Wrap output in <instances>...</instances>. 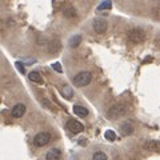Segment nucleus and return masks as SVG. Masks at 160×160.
Instances as JSON below:
<instances>
[{
	"mask_svg": "<svg viewBox=\"0 0 160 160\" xmlns=\"http://www.w3.org/2000/svg\"><path fill=\"white\" fill-rule=\"evenodd\" d=\"M51 142V135L48 132H39L36 136L33 138V144L36 147H44Z\"/></svg>",
	"mask_w": 160,
	"mask_h": 160,
	"instance_id": "obj_4",
	"label": "nucleus"
},
{
	"mask_svg": "<svg viewBox=\"0 0 160 160\" xmlns=\"http://www.w3.org/2000/svg\"><path fill=\"white\" fill-rule=\"evenodd\" d=\"M126 112H127V107L124 106V104H115L113 107L109 108V111H108L107 115H108L109 119L115 120V119H119V118L124 116Z\"/></svg>",
	"mask_w": 160,
	"mask_h": 160,
	"instance_id": "obj_2",
	"label": "nucleus"
},
{
	"mask_svg": "<svg viewBox=\"0 0 160 160\" xmlns=\"http://www.w3.org/2000/svg\"><path fill=\"white\" fill-rule=\"evenodd\" d=\"M144 39H146V33H144V31L140 29V28H133L132 31L128 33V40L133 44L142 43Z\"/></svg>",
	"mask_w": 160,
	"mask_h": 160,
	"instance_id": "obj_3",
	"label": "nucleus"
},
{
	"mask_svg": "<svg viewBox=\"0 0 160 160\" xmlns=\"http://www.w3.org/2000/svg\"><path fill=\"white\" fill-rule=\"evenodd\" d=\"M62 158V151H60L59 148H52L49 149L46 155V159L47 160H60Z\"/></svg>",
	"mask_w": 160,
	"mask_h": 160,
	"instance_id": "obj_8",
	"label": "nucleus"
},
{
	"mask_svg": "<svg viewBox=\"0 0 160 160\" xmlns=\"http://www.w3.org/2000/svg\"><path fill=\"white\" fill-rule=\"evenodd\" d=\"M112 8V2L111 0H103L102 4L98 6V11H103V9H111Z\"/></svg>",
	"mask_w": 160,
	"mask_h": 160,
	"instance_id": "obj_13",
	"label": "nucleus"
},
{
	"mask_svg": "<svg viewBox=\"0 0 160 160\" xmlns=\"http://www.w3.org/2000/svg\"><path fill=\"white\" fill-rule=\"evenodd\" d=\"M62 95L66 99H72L73 96V91H72V88L69 87V86H63L62 87Z\"/></svg>",
	"mask_w": 160,
	"mask_h": 160,
	"instance_id": "obj_12",
	"label": "nucleus"
},
{
	"mask_svg": "<svg viewBox=\"0 0 160 160\" xmlns=\"http://www.w3.org/2000/svg\"><path fill=\"white\" fill-rule=\"evenodd\" d=\"M28 79L31 80V82H33V83L43 84V78H42V75H40L39 72H36V71L29 72V75H28Z\"/></svg>",
	"mask_w": 160,
	"mask_h": 160,
	"instance_id": "obj_11",
	"label": "nucleus"
},
{
	"mask_svg": "<svg viewBox=\"0 0 160 160\" xmlns=\"http://www.w3.org/2000/svg\"><path fill=\"white\" fill-rule=\"evenodd\" d=\"M132 132H133V127L129 123H123L122 126H120V133H122L123 136H129Z\"/></svg>",
	"mask_w": 160,
	"mask_h": 160,
	"instance_id": "obj_9",
	"label": "nucleus"
},
{
	"mask_svg": "<svg viewBox=\"0 0 160 160\" xmlns=\"http://www.w3.org/2000/svg\"><path fill=\"white\" fill-rule=\"evenodd\" d=\"M67 128L71 131L72 133H80L84 129V126L80 122H78V120L75 119H69L68 123H67Z\"/></svg>",
	"mask_w": 160,
	"mask_h": 160,
	"instance_id": "obj_5",
	"label": "nucleus"
},
{
	"mask_svg": "<svg viewBox=\"0 0 160 160\" xmlns=\"http://www.w3.org/2000/svg\"><path fill=\"white\" fill-rule=\"evenodd\" d=\"M92 80V75L91 72H87V71H83V72H79L76 76L73 78V83L75 86L78 87H84V86H88Z\"/></svg>",
	"mask_w": 160,
	"mask_h": 160,
	"instance_id": "obj_1",
	"label": "nucleus"
},
{
	"mask_svg": "<svg viewBox=\"0 0 160 160\" xmlns=\"http://www.w3.org/2000/svg\"><path fill=\"white\" fill-rule=\"evenodd\" d=\"M80 43H82V36H80V35H75V36H72L71 40H69V46H71L72 48L78 47Z\"/></svg>",
	"mask_w": 160,
	"mask_h": 160,
	"instance_id": "obj_14",
	"label": "nucleus"
},
{
	"mask_svg": "<svg viewBox=\"0 0 160 160\" xmlns=\"http://www.w3.org/2000/svg\"><path fill=\"white\" fill-rule=\"evenodd\" d=\"M73 113L78 115L79 118H86V116H88V109L84 108L83 106H75L73 107Z\"/></svg>",
	"mask_w": 160,
	"mask_h": 160,
	"instance_id": "obj_10",
	"label": "nucleus"
},
{
	"mask_svg": "<svg viewBox=\"0 0 160 160\" xmlns=\"http://www.w3.org/2000/svg\"><path fill=\"white\" fill-rule=\"evenodd\" d=\"M93 31L96 33H104L107 31V22L104 19H96L93 22Z\"/></svg>",
	"mask_w": 160,
	"mask_h": 160,
	"instance_id": "obj_6",
	"label": "nucleus"
},
{
	"mask_svg": "<svg viewBox=\"0 0 160 160\" xmlns=\"http://www.w3.org/2000/svg\"><path fill=\"white\" fill-rule=\"evenodd\" d=\"M24 113H26V106L22 104V103L16 104V106L12 108V111H11V115L13 118H22Z\"/></svg>",
	"mask_w": 160,
	"mask_h": 160,
	"instance_id": "obj_7",
	"label": "nucleus"
},
{
	"mask_svg": "<svg viewBox=\"0 0 160 160\" xmlns=\"http://www.w3.org/2000/svg\"><path fill=\"white\" fill-rule=\"evenodd\" d=\"M104 136H106V139L109 140V142H113V140L116 139V133H115L112 129H108V131H106V133H104Z\"/></svg>",
	"mask_w": 160,
	"mask_h": 160,
	"instance_id": "obj_16",
	"label": "nucleus"
},
{
	"mask_svg": "<svg viewBox=\"0 0 160 160\" xmlns=\"http://www.w3.org/2000/svg\"><path fill=\"white\" fill-rule=\"evenodd\" d=\"M15 66H16V68L19 69V72H20V73H24V72H26V68L23 67V64L20 63V62H16V64H15Z\"/></svg>",
	"mask_w": 160,
	"mask_h": 160,
	"instance_id": "obj_18",
	"label": "nucleus"
},
{
	"mask_svg": "<svg viewBox=\"0 0 160 160\" xmlns=\"http://www.w3.org/2000/svg\"><path fill=\"white\" fill-rule=\"evenodd\" d=\"M92 160H107V155L104 152H102V151H98V152L93 153Z\"/></svg>",
	"mask_w": 160,
	"mask_h": 160,
	"instance_id": "obj_15",
	"label": "nucleus"
},
{
	"mask_svg": "<svg viewBox=\"0 0 160 160\" xmlns=\"http://www.w3.org/2000/svg\"><path fill=\"white\" fill-rule=\"evenodd\" d=\"M52 68H53L56 72H59V73H62V72H63V69H62V66H60V63H53V64H52Z\"/></svg>",
	"mask_w": 160,
	"mask_h": 160,
	"instance_id": "obj_17",
	"label": "nucleus"
}]
</instances>
